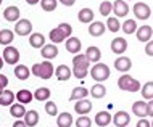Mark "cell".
Wrapping results in <instances>:
<instances>
[{
	"instance_id": "f1b7e54d",
	"label": "cell",
	"mask_w": 153,
	"mask_h": 127,
	"mask_svg": "<svg viewBox=\"0 0 153 127\" xmlns=\"http://www.w3.org/2000/svg\"><path fill=\"white\" fill-rule=\"evenodd\" d=\"M32 95H34V98L37 101H47L48 98H50L52 92H50V89H48V87H39L34 93H32Z\"/></svg>"
},
{
	"instance_id": "83f0119b",
	"label": "cell",
	"mask_w": 153,
	"mask_h": 127,
	"mask_svg": "<svg viewBox=\"0 0 153 127\" xmlns=\"http://www.w3.org/2000/svg\"><path fill=\"white\" fill-rule=\"evenodd\" d=\"M77 19H79L81 23L84 24H89L94 21V11L90 10V8H82V10L77 13Z\"/></svg>"
},
{
	"instance_id": "484cf974",
	"label": "cell",
	"mask_w": 153,
	"mask_h": 127,
	"mask_svg": "<svg viewBox=\"0 0 153 127\" xmlns=\"http://www.w3.org/2000/svg\"><path fill=\"white\" fill-rule=\"evenodd\" d=\"M87 95H89V90L85 89V87H74L73 92H71V97H69V100H71V101L84 100Z\"/></svg>"
},
{
	"instance_id": "74e56055",
	"label": "cell",
	"mask_w": 153,
	"mask_h": 127,
	"mask_svg": "<svg viewBox=\"0 0 153 127\" xmlns=\"http://www.w3.org/2000/svg\"><path fill=\"white\" fill-rule=\"evenodd\" d=\"M56 5H58V0H40V7L44 11H55Z\"/></svg>"
},
{
	"instance_id": "2e32d148",
	"label": "cell",
	"mask_w": 153,
	"mask_h": 127,
	"mask_svg": "<svg viewBox=\"0 0 153 127\" xmlns=\"http://www.w3.org/2000/svg\"><path fill=\"white\" fill-rule=\"evenodd\" d=\"M111 119H113V116L108 111H100V113L95 114V124L98 127H108Z\"/></svg>"
},
{
	"instance_id": "8992f818",
	"label": "cell",
	"mask_w": 153,
	"mask_h": 127,
	"mask_svg": "<svg viewBox=\"0 0 153 127\" xmlns=\"http://www.w3.org/2000/svg\"><path fill=\"white\" fill-rule=\"evenodd\" d=\"M132 11H134L135 18H137V19H142V21H145V19H148V18L152 16L150 7H148L147 3H143V2H137V3H135L134 8H132Z\"/></svg>"
},
{
	"instance_id": "11a10c76",
	"label": "cell",
	"mask_w": 153,
	"mask_h": 127,
	"mask_svg": "<svg viewBox=\"0 0 153 127\" xmlns=\"http://www.w3.org/2000/svg\"><path fill=\"white\" fill-rule=\"evenodd\" d=\"M152 16H153V13H152Z\"/></svg>"
},
{
	"instance_id": "e575fe53",
	"label": "cell",
	"mask_w": 153,
	"mask_h": 127,
	"mask_svg": "<svg viewBox=\"0 0 153 127\" xmlns=\"http://www.w3.org/2000/svg\"><path fill=\"white\" fill-rule=\"evenodd\" d=\"M106 27H108L110 32H118L121 29V23H119V19L116 16H108V19H106Z\"/></svg>"
},
{
	"instance_id": "3957f363",
	"label": "cell",
	"mask_w": 153,
	"mask_h": 127,
	"mask_svg": "<svg viewBox=\"0 0 153 127\" xmlns=\"http://www.w3.org/2000/svg\"><path fill=\"white\" fill-rule=\"evenodd\" d=\"M118 87L126 92H139L140 90V82L134 77H131L129 74H123L118 79Z\"/></svg>"
},
{
	"instance_id": "30bf717a",
	"label": "cell",
	"mask_w": 153,
	"mask_h": 127,
	"mask_svg": "<svg viewBox=\"0 0 153 127\" xmlns=\"http://www.w3.org/2000/svg\"><path fill=\"white\" fill-rule=\"evenodd\" d=\"M111 122L114 124V127H127V126H129V122H131V116L126 111H118L113 116Z\"/></svg>"
},
{
	"instance_id": "ba28073f",
	"label": "cell",
	"mask_w": 153,
	"mask_h": 127,
	"mask_svg": "<svg viewBox=\"0 0 153 127\" xmlns=\"http://www.w3.org/2000/svg\"><path fill=\"white\" fill-rule=\"evenodd\" d=\"M135 35H137L139 42H148V40H152V35H153V29L152 26H148V24H143V26L137 27V31H135Z\"/></svg>"
},
{
	"instance_id": "277c9868",
	"label": "cell",
	"mask_w": 153,
	"mask_h": 127,
	"mask_svg": "<svg viewBox=\"0 0 153 127\" xmlns=\"http://www.w3.org/2000/svg\"><path fill=\"white\" fill-rule=\"evenodd\" d=\"M90 76H92V79H95L100 84L110 77V68L105 63H95L92 66V69H90Z\"/></svg>"
},
{
	"instance_id": "603a6c76",
	"label": "cell",
	"mask_w": 153,
	"mask_h": 127,
	"mask_svg": "<svg viewBox=\"0 0 153 127\" xmlns=\"http://www.w3.org/2000/svg\"><path fill=\"white\" fill-rule=\"evenodd\" d=\"M82 47L81 40L77 37H69L68 40H66V50H68L69 53H74V55H77Z\"/></svg>"
},
{
	"instance_id": "ab89813d",
	"label": "cell",
	"mask_w": 153,
	"mask_h": 127,
	"mask_svg": "<svg viewBox=\"0 0 153 127\" xmlns=\"http://www.w3.org/2000/svg\"><path fill=\"white\" fill-rule=\"evenodd\" d=\"M92 126V121H90L89 116H79L76 119V127H90Z\"/></svg>"
},
{
	"instance_id": "1f68e13d",
	"label": "cell",
	"mask_w": 153,
	"mask_h": 127,
	"mask_svg": "<svg viewBox=\"0 0 153 127\" xmlns=\"http://www.w3.org/2000/svg\"><path fill=\"white\" fill-rule=\"evenodd\" d=\"M13 39H15V34H13V31H10V29H2L0 31V44L2 45H10L11 42H13Z\"/></svg>"
},
{
	"instance_id": "ffe728a7",
	"label": "cell",
	"mask_w": 153,
	"mask_h": 127,
	"mask_svg": "<svg viewBox=\"0 0 153 127\" xmlns=\"http://www.w3.org/2000/svg\"><path fill=\"white\" fill-rule=\"evenodd\" d=\"M73 122V114H69L68 111L58 114V117H56V127H71Z\"/></svg>"
},
{
	"instance_id": "52a82bcc",
	"label": "cell",
	"mask_w": 153,
	"mask_h": 127,
	"mask_svg": "<svg viewBox=\"0 0 153 127\" xmlns=\"http://www.w3.org/2000/svg\"><path fill=\"white\" fill-rule=\"evenodd\" d=\"M31 32H32V23L29 21V19H18V21H16L15 34L26 37V35H31Z\"/></svg>"
},
{
	"instance_id": "f546056e",
	"label": "cell",
	"mask_w": 153,
	"mask_h": 127,
	"mask_svg": "<svg viewBox=\"0 0 153 127\" xmlns=\"http://www.w3.org/2000/svg\"><path fill=\"white\" fill-rule=\"evenodd\" d=\"M10 114L15 119H21V117H24V114H26V108L21 103H15L10 106Z\"/></svg>"
},
{
	"instance_id": "4dcf8cb0",
	"label": "cell",
	"mask_w": 153,
	"mask_h": 127,
	"mask_svg": "<svg viewBox=\"0 0 153 127\" xmlns=\"http://www.w3.org/2000/svg\"><path fill=\"white\" fill-rule=\"evenodd\" d=\"M15 76L18 77L19 80H26L27 77L31 76V69L27 66H24V64H16L15 68Z\"/></svg>"
},
{
	"instance_id": "7a4b0ae2",
	"label": "cell",
	"mask_w": 153,
	"mask_h": 127,
	"mask_svg": "<svg viewBox=\"0 0 153 127\" xmlns=\"http://www.w3.org/2000/svg\"><path fill=\"white\" fill-rule=\"evenodd\" d=\"M31 74L40 77V79H50L53 76V64L48 60L42 61V63H36L31 68Z\"/></svg>"
},
{
	"instance_id": "4fadbf2b",
	"label": "cell",
	"mask_w": 153,
	"mask_h": 127,
	"mask_svg": "<svg viewBox=\"0 0 153 127\" xmlns=\"http://www.w3.org/2000/svg\"><path fill=\"white\" fill-rule=\"evenodd\" d=\"M40 55L45 60H53L58 56V48H56L55 44H45L42 47V50H40Z\"/></svg>"
},
{
	"instance_id": "7c38bea8",
	"label": "cell",
	"mask_w": 153,
	"mask_h": 127,
	"mask_svg": "<svg viewBox=\"0 0 153 127\" xmlns=\"http://www.w3.org/2000/svg\"><path fill=\"white\" fill-rule=\"evenodd\" d=\"M114 68H116V71L126 74V72L132 68V61H131V58L121 55V56H118V58H116V61H114Z\"/></svg>"
},
{
	"instance_id": "b9f144b4",
	"label": "cell",
	"mask_w": 153,
	"mask_h": 127,
	"mask_svg": "<svg viewBox=\"0 0 153 127\" xmlns=\"http://www.w3.org/2000/svg\"><path fill=\"white\" fill-rule=\"evenodd\" d=\"M58 29L63 32L66 37H71V34H73V27H71V24H68V23H61V24H58Z\"/></svg>"
},
{
	"instance_id": "7bdbcfd3",
	"label": "cell",
	"mask_w": 153,
	"mask_h": 127,
	"mask_svg": "<svg viewBox=\"0 0 153 127\" xmlns=\"http://www.w3.org/2000/svg\"><path fill=\"white\" fill-rule=\"evenodd\" d=\"M8 85V77L7 76H3V74H0V93L5 90V87Z\"/></svg>"
},
{
	"instance_id": "836d02e7",
	"label": "cell",
	"mask_w": 153,
	"mask_h": 127,
	"mask_svg": "<svg viewBox=\"0 0 153 127\" xmlns=\"http://www.w3.org/2000/svg\"><path fill=\"white\" fill-rule=\"evenodd\" d=\"M89 93L92 95V98H103L106 95V89L102 84H95V85H92V90Z\"/></svg>"
},
{
	"instance_id": "d590c367",
	"label": "cell",
	"mask_w": 153,
	"mask_h": 127,
	"mask_svg": "<svg viewBox=\"0 0 153 127\" xmlns=\"http://www.w3.org/2000/svg\"><path fill=\"white\" fill-rule=\"evenodd\" d=\"M50 40H52V44H61L66 40V35L58 29V27H55V29L50 31Z\"/></svg>"
},
{
	"instance_id": "e0dca14e",
	"label": "cell",
	"mask_w": 153,
	"mask_h": 127,
	"mask_svg": "<svg viewBox=\"0 0 153 127\" xmlns=\"http://www.w3.org/2000/svg\"><path fill=\"white\" fill-rule=\"evenodd\" d=\"M85 58L89 60V63H98L102 58V52L98 47H94V45H90V47L85 50Z\"/></svg>"
},
{
	"instance_id": "db71d44e",
	"label": "cell",
	"mask_w": 153,
	"mask_h": 127,
	"mask_svg": "<svg viewBox=\"0 0 153 127\" xmlns=\"http://www.w3.org/2000/svg\"><path fill=\"white\" fill-rule=\"evenodd\" d=\"M124 2H127V0H124Z\"/></svg>"
},
{
	"instance_id": "d4e9b609",
	"label": "cell",
	"mask_w": 153,
	"mask_h": 127,
	"mask_svg": "<svg viewBox=\"0 0 153 127\" xmlns=\"http://www.w3.org/2000/svg\"><path fill=\"white\" fill-rule=\"evenodd\" d=\"M29 45L32 48H42L45 45V37L40 32H34V34L29 35Z\"/></svg>"
},
{
	"instance_id": "cb8c5ba5",
	"label": "cell",
	"mask_w": 153,
	"mask_h": 127,
	"mask_svg": "<svg viewBox=\"0 0 153 127\" xmlns=\"http://www.w3.org/2000/svg\"><path fill=\"white\" fill-rule=\"evenodd\" d=\"M24 124L27 127H34L39 124V113L36 109H31V111H26L24 114Z\"/></svg>"
},
{
	"instance_id": "9a60e30c",
	"label": "cell",
	"mask_w": 153,
	"mask_h": 127,
	"mask_svg": "<svg viewBox=\"0 0 153 127\" xmlns=\"http://www.w3.org/2000/svg\"><path fill=\"white\" fill-rule=\"evenodd\" d=\"M19 15H21L19 8L18 7H13V5L5 8V11H3V18H5L7 21H10V23H16V21H18Z\"/></svg>"
},
{
	"instance_id": "681fc988",
	"label": "cell",
	"mask_w": 153,
	"mask_h": 127,
	"mask_svg": "<svg viewBox=\"0 0 153 127\" xmlns=\"http://www.w3.org/2000/svg\"><path fill=\"white\" fill-rule=\"evenodd\" d=\"M40 0H26V3H29V5H36V3H39Z\"/></svg>"
},
{
	"instance_id": "d6a6232c",
	"label": "cell",
	"mask_w": 153,
	"mask_h": 127,
	"mask_svg": "<svg viewBox=\"0 0 153 127\" xmlns=\"http://www.w3.org/2000/svg\"><path fill=\"white\" fill-rule=\"evenodd\" d=\"M140 93H142L143 100H152L153 98V80L143 84V87H140Z\"/></svg>"
},
{
	"instance_id": "ee69618b",
	"label": "cell",
	"mask_w": 153,
	"mask_h": 127,
	"mask_svg": "<svg viewBox=\"0 0 153 127\" xmlns=\"http://www.w3.org/2000/svg\"><path fill=\"white\" fill-rule=\"evenodd\" d=\"M145 53L148 56H153V40H148L145 45Z\"/></svg>"
},
{
	"instance_id": "f35d334b",
	"label": "cell",
	"mask_w": 153,
	"mask_h": 127,
	"mask_svg": "<svg viewBox=\"0 0 153 127\" xmlns=\"http://www.w3.org/2000/svg\"><path fill=\"white\" fill-rule=\"evenodd\" d=\"M111 11H113V3L110 0H105V2L100 3V15L102 16H110Z\"/></svg>"
},
{
	"instance_id": "44dd1931",
	"label": "cell",
	"mask_w": 153,
	"mask_h": 127,
	"mask_svg": "<svg viewBox=\"0 0 153 127\" xmlns=\"http://www.w3.org/2000/svg\"><path fill=\"white\" fill-rule=\"evenodd\" d=\"M32 98H34V95H32L31 90L27 89H21L16 92V101H19L21 105H26V103H31Z\"/></svg>"
},
{
	"instance_id": "5bb4252c",
	"label": "cell",
	"mask_w": 153,
	"mask_h": 127,
	"mask_svg": "<svg viewBox=\"0 0 153 127\" xmlns=\"http://www.w3.org/2000/svg\"><path fill=\"white\" fill-rule=\"evenodd\" d=\"M90 109H92V101H87L85 98L84 100H77L76 103H74V111H76L77 114H81V116L89 114Z\"/></svg>"
},
{
	"instance_id": "6da1fadb",
	"label": "cell",
	"mask_w": 153,
	"mask_h": 127,
	"mask_svg": "<svg viewBox=\"0 0 153 127\" xmlns=\"http://www.w3.org/2000/svg\"><path fill=\"white\" fill-rule=\"evenodd\" d=\"M89 60L85 58V55H81V53H77V55H74L73 58V76L77 77V79H84L85 76L89 74Z\"/></svg>"
},
{
	"instance_id": "60d3db41",
	"label": "cell",
	"mask_w": 153,
	"mask_h": 127,
	"mask_svg": "<svg viewBox=\"0 0 153 127\" xmlns=\"http://www.w3.org/2000/svg\"><path fill=\"white\" fill-rule=\"evenodd\" d=\"M45 111H47V114H50V116H56L58 114V108H56V105L53 101H47L45 103Z\"/></svg>"
},
{
	"instance_id": "7402d4cb",
	"label": "cell",
	"mask_w": 153,
	"mask_h": 127,
	"mask_svg": "<svg viewBox=\"0 0 153 127\" xmlns=\"http://www.w3.org/2000/svg\"><path fill=\"white\" fill-rule=\"evenodd\" d=\"M55 76L58 80H68L69 77L73 76V71L66 66V64H60V66L55 69Z\"/></svg>"
},
{
	"instance_id": "8fae6325",
	"label": "cell",
	"mask_w": 153,
	"mask_h": 127,
	"mask_svg": "<svg viewBox=\"0 0 153 127\" xmlns=\"http://www.w3.org/2000/svg\"><path fill=\"white\" fill-rule=\"evenodd\" d=\"M127 50V40L124 37H116L111 40V52L116 55H123Z\"/></svg>"
},
{
	"instance_id": "d6986e66",
	"label": "cell",
	"mask_w": 153,
	"mask_h": 127,
	"mask_svg": "<svg viewBox=\"0 0 153 127\" xmlns=\"http://www.w3.org/2000/svg\"><path fill=\"white\" fill-rule=\"evenodd\" d=\"M89 34L92 37H100L105 34V24L102 21H94L92 24H89Z\"/></svg>"
},
{
	"instance_id": "f6af8a7d",
	"label": "cell",
	"mask_w": 153,
	"mask_h": 127,
	"mask_svg": "<svg viewBox=\"0 0 153 127\" xmlns=\"http://www.w3.org/2000/svg\"><path fill=\"white\" fill-rule=\"evenodd\" d=\"M147 114L153 117V98H152V100H148V103H147Z\"/></svg>"
},
{
	"instance_id": "4316f807",
	"label": "cell",
	"mask_w": 153,
	"mask_h": 127,
	"mask_svg": "<svg viewBox=\"0 0 153 127\" xmlns=\"http://www.w3.org/2000/svg\"><path fill=\"white\" fill-rule=\"evenodd\" d=\"M15 101V93L11 92V90H3L2 93H0V105L2 106H11Z\"/></svg>"
},
{
	"instance_id": "f907efd6",
	"label": "cell",
	"mask_w": 153,
	"mask_h": 127,
	"mask_svg": "<svg viewBox=\"0 0 153 127\" xmlns=\"http://www.w3.org/2000/svg\"><path fill=\"white\" fill-rule=\"evenodd\" d=\"M3 64H5V63H3V58L0 56V69H2V66H3Z\"/></svg>"
},
{
	"instance_id": "816d5d0a",
	"label": "cell",
	"mask_w": 153,
	"mask_h": 127,
	"mask_svg": "<svg viewBox=\"0 0 153 127\" xmlns=\"http://www.w3.org/2000/svg\"><path fill=\"white\" fill-rule=\"evenodd\" d=\"M150 127H153V121H152V122H150Z\"/></svg>"
},
{
	"instance_id": "f5cc1de1",
	"label": "cell",
	"mask_w": 153,
	"mask_h": 127,
	"mask_svg": "<svg viewBox=\"0 0 153 127\" xmlns=\"http://www.w3.org/2000/svg\"><path fill=\"white\" fill-rule=\"evenodd\" d=\"M2 2H3V0H0V5H2Z\"/></svg>"
},
{
	"instance_id": "7dc6e473",
	"label": "cell",
	"mask_w": 153,
	"mask_h": 127,
	"mask_svg": "<svg viewBox=\"0 0 153 127\" xmlns=\"http://www.w3.org/2000/svg\"><path fill=\"white\" fill-rule=\"evenodd\" d=\"M60 3H63L65 7H73L74 3H76V0H58Z\"/></svg>"
},
{
	"instance_id": "ac0fdd59",
	"label": "cell",
	"mask_w": 153,
	"mask_h": 127,
	"mask_svg": "<svg viewBox=\"0 0 153 127\" xmlns=\"http://www.w3.org/2000/svg\"><path fill=\"white\" fill-rule=\"evenodd\" d=\"M132 113L135 114L137 117H140V119H143V117H147V101H135L134 105H132Z\"/></svg>"
},
{
	"instance_id": "bcb514c9",
	"label": "cell",
	"mask_w": 153,
	"mask_h": 127,
	"mask_svg": "<svg viewBox=\"0 0 153 127\" xmlns=\"http://www.w3.org/2000/svg\"><path fill=\"white\" fill-rule=\"evenodd\" d=\"M137 127H150V122H148V121L145 119V117H143V119H139Z\"/></svg>"
},
{
	"instance_id": "5b68a950",
	"label": "cell",
	"mask_w": 153,
	"mask_h": 127,
	"mask_svg": "<svg viewBox=\"0 0 153 127\" xmlns=\"http://www.w3.org/2000/svg\"><path fill=\"white\" fill-rule=\"evenodd\" d=\"M2 58H3V63H8V64H16L19 61V50L16 47H8L3 48V53H2Z\"/></svg>"
},
{
	"instance_id": "8d00e7d4",
	"label": "cell",
	"mask_w": 153,
	"mask_h": 127,
	"mask_svg": "<svg viewBox=\"0 0 153 127\" xmlns=\"http://www.w3.org/2000/svg\"><path fill=\"white\" fill-rule=\"evenodd\" d=\"M121 29L124 31V34H134L135 31H137V23L134 21V19H126V21L123 23V26H121Z\"/></svg>"
},
{
	"instance_id": "9c48e42d",
	"label": "cell",
	"mask_w": 153,
	"mask_h": 127,
	"mask_svg": "<svg viewBox=\"0 0 153 127\" xmlns=\"http://www.w3.org/2000/svg\"><path fill=\"white\" fill-rule=\"evenodd\" d=\"M113 13L118 19L124 18V16H127V13H129V5L124 0H116V2H113Z\"/></svg>"
},
{
	"instance_id": "c3c4849f",
	"label": "cell",
	"mask_w": 153,
	"mask_h": 127,
	"mask_svg": "<svg viewBox=\"0 0 153 127\" xmlns=\"http://www.w3.org/2000/svg\"><path fill=\"white\" fill-rule=\"evenodd\" d=\"M13 127H27V126L24 124V121H21V119H18V121H15V124H13Z\"/></svg>"
}]
</instances>
